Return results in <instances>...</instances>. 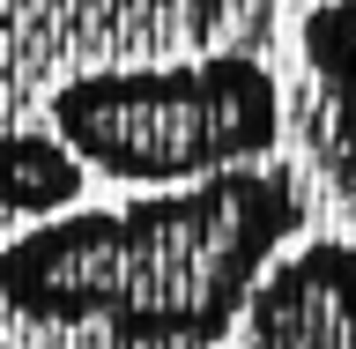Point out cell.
<instances>
[{"label": "cell", "instance_id": "1", "mask_svg": "<svg viewBox=\"0 0 356 349\" xmlns=\"http://www.w3.org/2000/svg\"><path fill=\"white\" fill-rule=\"evenodd\" d=\"M289 171L245 164L134 208H67L0 245V305L38 327H97L127 349H216L297 238Z\"/></svg>", "mask_w": 356, "mask_h": 349}, {"label": "cell", "instance_id": "2", "mask_svg": "<svg viewBox=\"0 0 356 349\" xmlns=\"http://www.w3.org/2000/svg\"><path fill=\"white\" fill-rule=\"evenodd\" d=\"M52 134L82 171H111L127 186H193L245 171L282 141V89L252 52L97 67L52 89Z\"/></svg>", "mask_w": 356, "mask_h": 349}, {"label": "cell", "instance_id": "3", "mask_svg": "<svg viewBox=\"0 0 356 349\" xmlns=\"http://www.w3.org/2000/svg\"><path fill=\"white\" fill-rule=\"evenodd\" d=\"M245 349H356V245L312 238L267 267L245 297Z\"/></svg>", "mask_w": 356, "mask_h": 349}, {"label": "cell", "instance_id": "4", "mask_svg": "<svg viewBox=\"0 0 356 349\" xmlns=\"http://www.w3.org/2000/svg\"><path fill=\"white\" fill-rule=\"evenodd\" d=\"M82 194V164L60 149V134H0V216H67Z\"/></svg>", "mask_w": 356, "mask_h": 349}, {"label": "cell", "instance_id": "5", "mask_svg": "<svg viewBox=\"0 0 356 349\" xmlns=\"http://www.w3.org/2000/svg\"><path fill=\"white\" fill-rule=\"evenodd\" d=\"M305 67L327 89V111L341 141L356 149V0H312L305 15Z\"/></svg>", "mask_w": 356, "mask_h": 349}, {"label": "cell", "instance_id": "6", "mask_svg": "<svg viewBox=\"0 0 356 349\" xmlns=\"http://www.w3.org/2000/svg\"><path fill=\"white\" fill-rule=\"evenodd\" d=\"M22 8H30V0H0V30H8V22H15Z\"/></svg>", "mask_w": 356, "mask_h": 349}, {"label": "cell", "instance_id": "7", "mask_svg": "<svg viewBox=\"0 0 356 349\" xmlns=\"http://www.w3.org/2000/svg\"><path fill=\"white\" fill-rule=\"evenodd\" d=\"M0 349H15V342H0Z\"/></svg>", "mask_w": 356, "mask_h": 349}]
</instances>
